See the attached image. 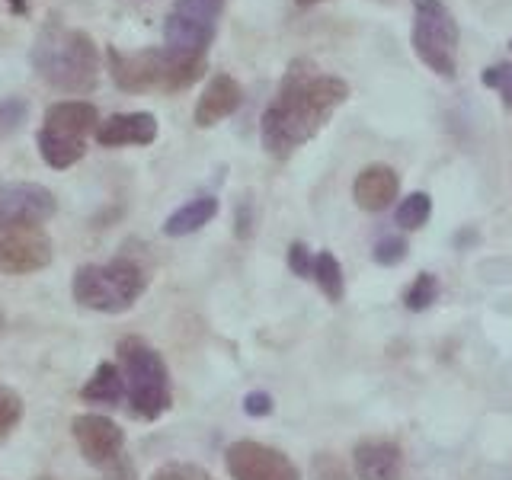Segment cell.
<instances>
[{"mask_svg":"<svg viewBox=\"0 0 512 480\" xmlns=\"http://www.w3.org/2000/svg\"><path fill=\"white\" fill-rule=\"evenodd\" d=\"M7 7H10V13H16V16H26V13H29V4H26V0H7Z\"/></svg>","mask_w":512,"mask_h":480,"instance_id":"cell-32","label":"cell"},{"mask_svg":"<svg viewBox=\"0 0 512 480\" xmlns=\"http://www.w3.org/2000/svg\"><path fill=\"white\" fill-rule=\"evenodd\" d=\"M298 7H314V4H324V0H295Z\"/></svg>","mask_w":512,"mask_h":480,"instance_id":"cell-33","label":"cell"},{"mask_svg":"<svg viewBox=\"0 0 512 480\" xmlns=\"http://www.w3.org/2000/svg\"><path fill=\"white\" fill-rule=\"evenodd\" d=\"M352 468L359 480H400L404 455L388 439H365L352 448Z\"/></svg>","mask_w":512,"mask_h":480,"instance_id":"cell-15","label":"cell"},{"mask_svg":"<svg viewBox=\"0 0 512 480\" xmlns=\"http://www.w3.org/2000/svg\"><path fill=\"white\" fill-rule=\"evenodd\" d=\"M224 464H228V474L234 480H301L298 464L285 452L253 439H240L228 445Z\"/></svg>","mask_w":512,"mask_h":480,"instance_id":"cell-10","label":"cell"},{"mask_svg":"<svg viewBox=\"0 0 512 480\" xmlns=\"http://www.w3.org/2000/svg\"><path fill=\"white\" fill-rule=\"evenodd\" d=\"M234 234L240 240L253 234V202L250 199H244V202L237 205V228H234Z\"/></svg>","mask_w":512,"mask_h":480,"instance_id":"cell-30","label":"cell"},{"mask_svg":"<svg viewBox=\"0 0 512 480\" xmlns=\"http://www.w3.org/2000/svg\"><path fill=\"white\" fill-rule=\"evenodd\" d=\"M400 192V176L388 164H368L352 183V199L362 212H384Z\"/></svg>","mask_w":512,"mask_h":480,"instance_id":"cell-16","label":"cell"},{"mask_svg":"<svg viewBox=\"0 0 512 480\" xmlns=\"http://www.w3.org/2000/svg\"><path fill=\"white\" fill-rule=\"evenodd\" d=\"M509 45H512V42H509Z\"/></svg>","mask_w":512,"mask_h":480,"instance_id":"cell-34","label":"cell"},{"mask_svg":"<svg viewBox=\"0 0 512 480\" xmlns=\"http://www.w3.org/2000/svg\"><path fill=\"white\" fill-rule=\"evenodd\" d=\"M122 394H125V381H122L119 365H112V362H103L93 372V378L80 388V397H84L87 404H103V407H119Z\"/></svg>","mask_w":512,"mask_h":480,"instance_id":"cell-18","label":"cell"},{"mask_svg":"<svg viewBox=\"0 0 512 480\" xmlns=\"http://www.w3.org/2000/svg\"><path fill=\"white\" fill-rule=\"evenodd\" d=\"M346 100L349 84L343 77L324 74L308 58H295L260 119L263 151L276 160H288L311 138H317L320 128Z\"/></svg>","mask_w":512,"mask_h":480,"instance_id":"cell-1","label":"cell"},{"mask_svg":"<svg viewBox=\"0 0 512 480\" xmlns=\"http://www.w3.org/2000/svg\"><path fill=\"white\" fill-rule=\"evenodd\" d=\"M288 269H292L298 279H311V272H314V256H311L308 244H301V240H295V244L288 247Z\"/></svg>","mask_w":512,"mask_h":480,"instance_id":"cell-28","label":"cell"},{"mask_svg":"<svg viewBox=\"0 0 512 480\" xmlns=\"http://www.w3.org/2000/svg\"><path fill=\"white\" fill-rule=\"evenodd\" d=\"M23 420V397L7 384H0V439H7L10 432Z\"/></svg>","mask_w":512,"mask_h":480,"instance_id":"cell-22","label":"cell"},{"mask_svg":"<svg viewBox=\"0 0 512 480\" xmlns=\"http://www.w3.org/2000/svg\"><path fill=\"white\" fill-rule=\"evenodd\" d=\"M244 410L247 416H269L272 413V397L263 394V391H253L244 397Z\"/></svg>","mask_w":512,"mask_h":480,"instance_id":"cell-29","label":"cell"},{"mask_svg":"<svg viewBox=\"0 0 512 480\" xmlns=\"http://www.w3.org/2000/svg\"><path fill=\"white\" fill-rule=\"evenodd\" d=\"M480 84L503 96V106L512 112V64H490L480 71Z\"/></svg>","mask_w":512,"mask_h":480,"instance_id":"cell-23","label":"cell"},{"mask_svg":"<svg viewBox=\"0 0 512 480\" xmlns=\"http://www.w3.org/2000/svg\"><path fill=\"white\" fill-rule=\"evenodd\" d=\"M240 103H244V87H240L231 74H215L205 84L196 109H192V122H196L199 128H212L221 119L234 116V112L240 109Z\"/></svg>","mask_w":512,"mask_h":480,"instance_id":"cell-14","label":"cell"},{"mask_svg":"<svg viewBox=\"0 0 512 480\" xmlns=\"http://www.w3.org/2000/svg\"><path fill=\"white\" fill-rule=\"evenodd\" d=\"M224 0H173L164 23V48L186 58H205L215 42Z\"/></svg>","mask_w":512,"mask_h":480,"instance_id":"cell-8","label":"cell"},{"mask_svg":"<svg viewBox=\"0 0 512 480\" xmlns=\"http://www.w3.org/2000/svg\"><path fill=\"white\" fill-rule=\"evenodd\" d=\"M413 52L432 74L452 80L458 74L461 29L445 0H413Z\"/></svg>","mask_w":512,"mask_h":480,"instance_id":"cell-7","label":"cell"},{"mask_svg":"<svg viewBox=\"0 0 512 480\" xmlns=\"http://www.w3.org/2000/svg\"><path fill=\"white\" fill-rule=\"evenodd\" d=\"M119 352V372L128 391V407L138 420H157L173 407L170 391V368L164 356L144 343L141 336H125L116 346Z\"/></svg>","mask_w":512,"mask_h":480,"instance_id":"cell-4","label":"cell"},{"mask_svg":"<svg viewBox=\"0 0 512 480\" xmlns=\"http://www.w3.org/2000/svg\"><path fill=\"white\" fill-rule=\"evenodd\" d=\"M52 263V237L45 224H10L0 228V269L10 276H29Z\"/></svg>","mask_w":512,"mask_h":480,"instance_id":"cell-9","label":"cell"},{"mask_svg":"<svg viewBox=\"0 0 512 480\" xmlns=\"http://www.w3.org/2000/svg\"><path fill=\"white\" fill-rule=\"evenodd\" d=\"M311 480H352V477H349V468L340 458L330 455V452H320L311 461Z\"/></svg>","mask_w":512,"mask_h":480,"instance_id":"cell-25","label":"cell"},{"mask_svg":"<svg viewBox=\"0 0 512 480\" xmlns=\"http://www.w3.org/2000/svg\"><path fill=\"white\" fill-rule=\"evenodd\" d=\"M29 61L48 87L71 96H87L100 84V58L96 45L84 29H71L58 20H48L36 42H32Z\"/></svg>","mask_w":512,"mask_h":480,"instance_id":"cell-2","label":"cell"},{"mask_svg":"<svg viewBox=\"0 0 512 480\" xmlns=\"http://www.w3.org/2000/svg\"><path fill=\"white\" fill-rule=\"evenodd\" d=\"M372 256H375V263H378V266H397V263H404V256H407V240H404V237H397V234L381 237L378 244H375V250H372Z\"/></svg>","mask_w":512,"mask_h":480,"instance_id":"cell-26","label":"cell"},{"mask_svg":"<svg viewBox=\"0 0 512 480\" xmlns=\"http://www.w3.org/2000/svg\"><path fill=\"white\" fill-rule=\"evenodd\" d=\"M218 215V199L215 196H199L186 202L183 208H176V212L164 221V234L167 237H186V234H196L202 231L208 221Z\"/></svg>","mask_w":512,"mask_h":480,"instance_id":"cell-17","label":"cell"},{"mask_svg":"<svg viewBox=\"0 0 512 480\" xmlns=\"http://www.w3.org/2000/svg\"><path fill=\"white\" fill-rule=\"evenodd\" d=\"M26 100H20V96H10V100L0 103V132H13V128H20L26 122Z\"/></svg>","mask_w":512,"mask_h":480,"instance_id":"cell-27","label":"cell"},{"mask_svg":"<svg viewBox=\"0 0 512 480\" xmlns=\"http://www.w3.org/2000/svg\"><path fill=\"white\" fill-rule=\"evenodd\" d=\"M432 215V199L429 192H410V196L397 205V224L404 231H420Z\"/></svg>","mask_w":512,"mask_h":480,"instance_id":"cell-20","label":"cell"},{"mask_svg":"<svg viewBox=\"0 0 512 480\" xmlns=\"http://www.w3.org/2000/svg\"><path fill=\"white\" fill-rule=\"evenodd\" d=\"M71 432H74L80 455H84L90 464H96V468L112 464L125 448V432L119 429V423H112L109 416H100V413L74 416Z\"/></svg>","mask_w":512,"mask_h":480,"instance_id":"cell-11","label":"cell"},{"mask_svg":"<svg viewBox=\"0 0 512 480\" xmlns=\"http://www.w3.org/2000/svg\"><path fill=\"white\" fill-rule=\"evenodd\" d=\"M311 279L317 282V288L324 292V298L327 301H343V295H346V279H343V266H340V260L330 253V250H324V253H317L314 256V272H311Z\"/></svg>","mask_w":512,"mask_h":480,"instance_id":"cell-19","label":"cell"},{"mask_svg":"<svg viewBox=\"0 0 512 480\" xmlns=\"http://www.w3.org/2000/svg\"><path fill=\"white\" fill-rule=\"evenodd\" d=\"M93 135L103 148H128V144L144 148L157 138V119L154 112H116V116L96 125Z\"/></svg>","mask_w":512,"mask_h":480,"instance_id":"cell-13","label":"cell"},{"mask_svg":"<svg viewBox=\"0 0 512 480\" xmlns=\"http://www.w3.org/2000/svg\"><path fill=\"white\" fill-rule=\"evenodd\" d=\"M436 298H439V279L432 276V272H420V276L413 279V285L407 288V295H404V304L410 311H426V308H432L436 304Z\"/></svg>","mask_w":512,"mask_h":480,"instance_id":"cell-21","label":"cell"},{"mask_svg":"<svg viewBox=\"0 0 512 480\" xmlns=\"http://www.w3.org/2000/svg\"><path fill=\"white\" fill-rule=\"evenodd\" d=\"M55 196L36 183H0V228L45 224L55 215Z\"/></svg>","mask_w":512,"mask_h":480,"instance_id":"cell-12","label":"cell"},{"mask_svg":"<svg viewBox=\"0 0 512 480\" xmlns=\"http://www.w3.org/2000/svg\"><path fill=\"white\" fill-rule=\"evenodd\" d=\"M148 480H215L205 468L199 464H189V461H167L148 477Z\"/></svg>","mask_w":512,"mask_h":480,"instance_id":"cell-24","label":"cell"},{"mask_svg":"<svg viewBox=\"0 0 512 480\" xmlns=\"http://www.w3.org/2000/svg\"><path fill=\"white\" fill-rule=\"evenodd\" d=\"M144 288H148V276L128 256H116L106 266L87 263L74 272V301L80 308L100 314L128 311L144 295Z\"/></svg>","mask_w":512,"mask_h":480,"instance_id":"cell-5","label":"cell"},{"mask_svg":"<svg viewBox=\"0 0 512 480\" xmlns=\"http://www.w3.org/2000/svg\"><path fill=\"white\" fill-rule=\"evenodd\" d=\"M109 74L125 93H180L189 90L205 74V58H186L170 48H144V52H119L116 45L106 48Z\"/></svg>","mask_w":512,"mask_h":480,"instance_id":"cell-3","label":"cell"},{"mask_svg":"<svg viewBox=\"0 0 512 480\" xmlns=\"http://www.w3.org/2000/svg\"><path fill=\"white\" fill-rule=\"evenodd\" d=\"M106 480H135V468L125 461V455H119L112 464H106Z\"/></svg>","mask_w":512,"mask_h":480,"instance_id":"cell-31","label":"cell"},{"mask_svg":"<svg viewBox=\"0 0 512 480\" xmlns=\"http://www.w3.org/2000/svg\"><path fill=\"white\" fill-rule=\"evenodd\" d=\"M100 125V112L87 100H61L48 106L45 122L36 135L39 154L48 167L68 170L87 154V138Z\"/></svg>","mask_w":512,"mask_h":480,"instance_id":"cell-6","label":"cell"}]
</instances>
